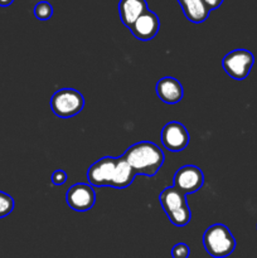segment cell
Here are the masks:
<instances>
[{
	"label": "cell",
	"mask_w": 257,
	"mask_h": 258,
	"mask_svg": "<svg viewBox=\"0 0 257 258\" xmlns=\"http://www.w3.org/2000/svg\"><path fill=\"white\" fill-rule=\"evenodd\" d=\"M135 176V171L123 155L120 158L105 156L92 164L87 171L90 185L112 186L116 189L127 188L133 184Z\"/></svg>",
	"instance_id": "1"
},
{
	"label": "cell",
	"mask_w": 257,
	"mask_h": 258,
	"mask_svg": "<svg viewBox=\"0 0 257 258\" xmlns=\"http://www.w3.org/2000/svg\"><path fill=\"white\" fill-rule=\"evenodd\" d=\"M123 158L133 168L136 175L154 176L163 166L165 155L156 144L151 141H140L126 150Z\"/></svg>",
	"instance_id": "2"
},
{
	"label": "cell",
	"mask_w": 257,
	"mask_h": 258,
	"mask_svg": "<svg viewBox=\"0 0 257 258\" xmlns=\"http://www.w3.org/2000/svg\"><path fill=\"white\" fill-rule=\"evenodd\" d=\"M203 244L207 253L214 258L228 257L236 248V239L224 224H213L204 232Z\"/></svg>",
	"instance_id": "3"
},
{
	"label": "cell",
	"mask_w": 257,
	"mask_h": 258,
	"mask_svg": "<svg viewBox=\"0 0 257 258\" xmlns=\"http://www.w3.org/2000/svg\"><path fill=\"white\" fill-rule=\"evenodd\" d=\"M85 98L73 88L58 90L50 98V107L53 113L60 118H70L78 115L83 110Z\"/></svg>",
	"instance_id": "4"
},
{
	"label": "cell",
	"mask_w": 257,
	"mask_h": 258,
	"mask_svg": "<svg viewBox=\"0 0 257 258\" xmlns=\"http://www.w3.org/2000/svg\"><path fill=\"white\" fill-rule=\"evenodd\" d=\"M254 57L247 49H234L227 53L222 60L223 70L227 75L236 81H243L253 67Z\"/></svg>",
	"instance_id": "5"
},
{
	"label": "cell",
	"mask_w": 257,
	"mask_h": 258,
	"mask_svg": "<svg viewBox=\"0 0 257 258\" xmlns=\"http://www.w3.org/2000/svg\"><path fill=\"white\" fill-rule=\"evenodd\" d=\"M204 184L203 171L196 165L181 166L174 175V185L181 193L188 196L198 191Z\"/></svg>",
	"instance_id": "6"
},
{
	"label": "cell",
	"mask_w": 257,
	"mask_h": 258,
	"mask_svg": "<svg viewBox=\"0 0 257 258\" xmlns=\"http://www.w3.org/2000/svg\"><path fill=\"white\" fill-rule=\"evenodd\" d=\"M189 140H190V136H189L188 130L183 123L178 121H170L161 130V143L164 148L173 153L183 151L188 146Z\"/></svg>",
	"instance_id": "7"
},
{
	"label": "cell",
	"mask_w": 257,
	"mask_h": 258,
	"mask_svg": "<svg viewBox=\"0 0 257 258\" xmlns=\"http://www.w3.org/2000/svg\"><path fill=\"white\" fill-rule=\"evenodd\" d=\"M68 207L75 212H88L96 202V193L92 185L78 183L71 186L66 194Z\"/></svg>",
	"instance_id": "8"
},
{
	"label": "cell",
	"mask_w": 257,
	"mask_h": 258,
	"mask_svg": "<svg viewBox=\"0 0 257 258\" xmlns=\"http://www.w3.org/2000/svg\"><path fill=\"white\" fill-rule=\"evenodd\" d=\"M159 29H160V20L155 13L149 9L144 12L130 28L134 37L143 42L153 39L158 34Z\"/></svg>",
	"instance_id": "9"
},
{
	"label": "cell",
	"mask_w": 257,
	"mask_h": 258,
	"mask_svg": "<svg viewBox=\"0 0 257 258\" xmlns=\"http://www.w3.org/2000/svg\"><path fill=\"white\" fill-rule=\"evenodd\" d=\"M156 95L163 102L174 105L183 100L184 90L181 83L173 77H164L156 83Z\"/></svg>",
	"instance_id": "10"
},
{
	"label": "cell",
	"mask_w": 257,
	"mask_h": 258,
	"mask_svg": "<svg viewBox=\"0 0 257 258\" xmlns=\"http://www.w3.org/2000/svg\"><path fill=\"white\" fill-rule=\"evenodd\" d=\"M146 10H148L146 0H120V3H118V13H120L121 22L128 29Z\"/></svg>",
	"instance_id": "11"
},
{
	"label": "cell",
	"mask_w": 257,
	"mask_h": 258,
	"mask_svg": "<svg viewBox=\"0 0 257 258\" xmlns=\"http://www.w3.org/2000/svg\"><path fill=\"white\" fill-rule=\"evenodd\" d=\"M178 3L180 4L186 19L190 20L191 23L199 24L206 22L207 18L209 17L211 10L208 9L204 0H178Z\"/></svg>",
	"instance_id": "12"
},
{
	"label": "cell",
	"mask_w": 257,
	"mask_h": 258,
	"mask_svg": "<svg viewBox=\"0 0 257 258\" xmlns=\"http://www.w3.org/2000/svg\"><path fill=\"white\" fill-rule=\"evenodd\" d=\"M159 201H160V204L164 211H165L166 216L171 212L176 211V209L188 206L186 196L181 193L180 190H178L175 186H169V188L164 189L160 193Z\"/></svg>",
	"instance_id": "13"
},
{
	"label": "cell",
	"mask_w": 257,
	"mask_h": 258,
	"mask_svg": "<svg viewBox=\"0 0 257 258\" xmlns=\"http://www.w3.org/2000/svg\"><path fill=\"white\" fill-rule=\"evenodd\" d=\"M168 218L174 226L176 227H184L190 222L191 219V212H190V207L185 206L183 208H179L176 211L171 212V213L168 214Z\"/></svg>",
	"instance_id": "14"
},
{
	"label": "cell",
	"mask_w": 257,
	"mask_h": 258,
	"mask_svg": "<svg viewBox=\"0 0 257 258\" xmlns=\"http://www.w3.org/2000/svg\"><path fill=\"white\" fill-rule=\"evenodd\" d=\"M34 15L39 20H48L53 15V7L48 2H39L34 7Z\"/></svg>",
	"instance_id": "15"
},
{
	"label": "cell",
	"mask_w": 257,
	"mask_h": 258,
	"mask_svg": "<svg viewBox=\"0 0 257 258\" xmlns=\"http://www.w3.org/2000/svg\"><path fill=\"white\" fill-rule=\"evenodd\" d=\"M14 209V199L9 194L0 190V218L9 216Z\"/></svg>",
	"instance_id": "16"
},
{
	"label": "cell",
	"mask_w": 257,
	"mask_h": 258,
	"mask_svg": "<svg viewBox=\"0 0 257 258\" xmlns=\"http://www.w3.org/2000/svg\"><path fill=\"white\" fill-rule=\"evenodd\" d=\"M190 254V248L185 243H176L171 248V256L173 258H188Z\"/></svg>",
	"instance_id": "17"
},
{
	"label": "cell",
	"mask_w": 257,
	"mask_h": 258,
	"mask_svg": "<svg viewBox=\"0 0 257 258\" xmlns=\"http://www.w3.org/2000/svg\"><path fill=\"white\" fill-rule=\"evenodd\" d=\"M66 181H67V173H66L65 170L58 169V170H55L54 173L52 174V183L54 184V185H63Z\"/></svg>",
	"instance_id": "18"
},
{
	"label": "cell",
	"mask_w": 257,
	"mask_h": 258,
	"mask_svg": "<svg viewBox=\"0 0 257 258\" xmlns=\"http://www.w3.org/2000/svg\"><path fill=\"white\" fill-rule=\"evenodd\" d=\"M204 3H206V5L208 7L209 10H214L217 9V8L221 7L223 0H204Z\"/></svg>",
	"instance_id": "19"
},
{
	"label": "cell",
	"mask_w": 257,
	"mask_h": 258,
	"mask_svg": "<svg viewBox=\"0 0 257 258\" xmlns=\"http://www.w3.org/2000/svg\"><path fill=\"white\" fill-rule=\"evenodd\" d=\"M14 0H0V7H9L13 4Z\"/></svg>",
	"instance_id": "20"
}]
</instances>
